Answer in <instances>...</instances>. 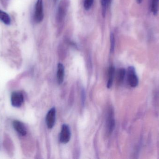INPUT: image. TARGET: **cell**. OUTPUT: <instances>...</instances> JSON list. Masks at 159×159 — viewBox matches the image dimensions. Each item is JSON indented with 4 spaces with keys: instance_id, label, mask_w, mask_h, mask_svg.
Returning a JSON list of instances; mask_svg holds the SVG:
<instances>
[{
    "instance_id": "d6986e66",
    "label": "cell",
    "mask_w": 159,
    "mask_h": 159,
    "mask_svg": "<svg viewBox=\"0 0 159 159\" xmlns=\"http://www.w3.org/2000/svg\"><path fill=\"white\" fill-rule=\"evenodd\" d=\"M111 1H112V0H108V1H107V5L111 3Z\"/></svg>"
},
{
    "instance_id": "52a82bcc",
    "label": "cell",
    "mask_w": 159,
    "mask_h": 159,
    "mask_svg": "<svg viewBox=\"0 0 159 159\" xmlns=\"http://www.w3.org/2000/svg\"><path fill=\"white\" fill-rule=\"evenodd\" d=\"M13 126L15 130L21 136H25L27 134V130L24 124L18 120H14Z\"/></svg>"
},
{
    "instance_id": "2e32d148",
    "label": "cell",
    "mask_w": 159,
    "mask_h": 159,
    "mask_svg": "<svg viewBox=\"0 0 159 159\" xmlns=\"http://www.w3.org/2000/svg\"><path fill=\"white\" fill-rule=\"evenodd\" d=\"M107 1L108 0H101L102 7V15L104 17L105 16L106 7L107 5Z\"/></svg>"
},
{
    "instance_id": "ac0fdd59",
    "label": "cell",
    "mask_w": 159,
    "mask_h": 159,
    "mask_svg": "<svg viewBox=\"0 0 159 159\" xmlns=\"http://www.w3.org/2000/svg\"><path fill=\"white\" fill-rule=\"evenodd\" d=\"M1 1H2L3 2V3L4 4L7 1H8V0H1Z\"/></svg>"
},
{
    "instance_id": "3957f363",
    "label": "cell",
    "mask_w": 159,
    "mask_h": 159,
    "mask_svg": "<svg viewBox=\"0 0 159 159\" xmlns=\"http://www.w3.org/2000/svg\"><path fill=\"white\" fill-rule=\"evenodd\" d=\"M43 0H37L35 7L34 18L37 23L41 22L43 19Z\"/></svg>"
},
{
    "instance_id": "8992f818",
    "label": "cell",
    "mask_w": 159,
    "mask_h": 159,
    "mask_svg": "<svg viewBox=\"0 0 159 159\" xmlns=\"http://www.w3.org/2000/svg\"><path fill=\"white\" fill-rule=\"evenodd\" d=\"M56 109L52 108L48 111L47 115L46 123L49 129H52L55 125L56 121Z\"/></svg>"
},
{
    "instance_id": "5bb4252c",
    "label": "cell",
    "mask_w": 159,
    "mask_h": 159,
    "mask_svg": "<svg viewBox=\"0 0 159 159\" xmlns=\"http://www.w3.org/2000/svg\"><path fill=\"white\" fill-rule=\"evenodd\" d=\"M110 51L113 52L115 49V35L113 33H111L110 35Z\"/></svg>"
},
{
    "instance_id": "9c48e42d",
    "label": "cell",
    "mask_w": 159,
    "mask_h": 159,
    "mask_svg": "<svg viewBox=\"0 0 159 159\" xmlns=\"http://www.w3.org/2000/svg\"><path fill=\"white\" fill-rule=\"evenodd\" d=\"M64 66L61 63L58 64L57 72V79L58 83L61 84L64 79Z\"/></svg>"
},
{
    "instance_id": "277c9868",
    "label": "cell",
    "mask_w": 159,
    "mask_h": 159,
    "mask_svg": "<svg viewBox=\"0 0 159 159\" xmlns=\"http://www.w3.org/2000/svg\"><path fill=\"white\" fill-rule=\"evenodd\" d=\"M24 101V97L22 93L19 91H14L11 94V103L14 107H20Z\"/></svg>"
},
{
    "instance_id": "7a4b0ae2",
    "label": "cell",
    "mask_w": 159,
    "mask_h": 159,
    "mask_svg": "<svg viewBox=\"0 0 159 159\" xmlns=\"http://www.w3.org/2000/svg\"><path fill=\"white\" fill-rule=\"evenodd\" d=\"M128 80L130 86L132 87H135L138 86L139 79L135 68L133 66H129L128 68Z\"/></svg>"
},
{
    "instance_id": "e0dca14e",
    "label": "cell",
    "mask_w": 159,
    "mask_h": 159,
    "mask_svg": "<svg viewBox=\"0 0 159 159\" xmlns=\"http://www.w3.org/2000/svg\"><path fill=\"white\" fill-rule=\"evenodd\" d=\"M143 1V0H137V2L138 3V4H141L142 3Z\"/></svg>"
},
{
    "instance_id": "6da1fadb",
    "label": "cell",
    "mask_w": 159,
    "mask_h": 159,
    "mask_svg": "<svg viewBox=\"0 0 159 159\" xmlns=\"http://www.w3.org/2000/svg\"><path fill=\"white\" fill-rule=\"evenodd\" d=\"M68 0H61V1L57 13V21L58 23H61L63 21L68 11Z\"/></svg>"
},
{
    "instance_id": "8fae6325",
    "label": "cell",
    "mask_w": 159,
    "mask_h": 159,
    "mask_svg": "<svg viewBox=\"0 0 159 159\" xmlns=\"http://www.w3.org/2000/svg\"><path fill=\"white\" fill-rule=\"evenodd\" d=\"M0 20L6 25H9L11 22V19L9 15L6 12L1 10H0Z\"/></svg>"
},
{
    "instance_id": "7c38bea8",
    "label": "cell",
    "mask_w": 159,
    "mask_h": 159,
    "mask_svg": "<svg viewBox=\"0 0 159 159\" xmlns=\"http://www.w3.org/2000/svg\"><path fill=\"white\" fill-rule=\"evenodd\" d=\"M159 8V0H152L151 10L154 16L157 15Z\"/></svg>"
},
{
    "instance_id": "5b68a950",
    "label": "cell",
    "mask_w": 159,
    "mask_h": 159,
    "mask_svg": "<svg viewBox=\"0 0 159 159\" xmlns=\"http://www.w3.org/2000/svg\"><path fill=\"white\" fill-rule=\"evenodd\" d=\"M71 137V132L68 125L64 124L62 126L61 132L60 139L63 143H67L70 141Z\"/></svg>"
},
{
    "instance_id": "30bf717a",
    "label": "cell",
    "mask_w": 159,
    "mask_h": 159,
    "mask_svg": "<svg viewBox=\"0 0 159 159\" xmlns=\"http://www.w3.org/2000/svg\"><path fill=\"white\" fill-rule=\"evenodd\" d=\"M115 72V68L113 66H111L108 70V78L107 84V87L108 88H110L112 87Z\"/></svg>"
},
{
    "instance_id": "ffe728a7",
    "label": "cell",
    "mask_w": 159,
    "mask_h": 159,
    "mask_svg": "<svg viewBox=\"0 0 159 159\" xmlns=\"http://www.w3.org/2000/svg\"><path fill=\"white\" fill-rule=\"evenodd\" d=\"M57 0H54V2H57Z\"/></svg>"
},
{
    "instance_id": "9a60e30c",
    "label": "cell",
    "mask_w": 159,
    "mask_h": 159,
    "mask_svg": "<svg viewBox=\"0 0 159 159\" xmlns=\"http://www.w3.org/2000/svg\"><path fill=\"white\" fill-rule=\"evenodd\" d=\"M93 0H85L84 3V7L86 10H89L93 4Z\"/></svg>"
},
{
    "instance_id": "4fadbf2b",
    "label": "cell",
    "mask_w": 159,
    "mask_h": 159,
    "mask_svg": "<svg viewBox=\"0 0 159 159\" xmlns=\"http://www.w3.org/2000/svg\"><path fill=\"white\" fill-rule=\"evenodd\" d=\"M126 74V71L124 68H120L117 72V82L119 84H121L123 82Z\"/></svg>"
},
{
    "instance_id": "ba28073f",
    "label": "cell",
    "mask_w": 159,
    "mask_h": 159,
    "mask_svg": "<svg viewBox=\"0 0 159 159\" xmlns=\"http://www.w3.org/2000/svg\"><path fill=\"white\" fill-rule=\"evenodd\" d=\"M115 127V121L112 111H110L108 115L107 121V130L109 134H111Z\"/></svg>"
}]
</instances>
